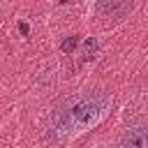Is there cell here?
<instances>
[{
	"mask_svg": "<svg viewBox=\"0 0 148 148\" xmlns=\"http://www.w3.org/2000/svg\"><path fill=\"white\" fill-rule=\"evenodd\" d=\"M146 146H148V125L139 123V125H132L120 136L116 148H146Z\"/></svg>",
	"mask_w": 148,
	"mask_h": 148,
	"instance_id": "3",
	"label": "cell"
},
{
	"mask_svg": "<svg viewBox=\"0 0 148 148\" xmlns=\"http://www.w3.org/2000/svg\"><path fill=\"white\" fill-rule=\"evenodd\" d=\"M79 44H81L79 35H69V37H65V39L60 42V51H62V53H74V51L79 49Z\"/></svg>",
	"mask_w": 148,
	"mask_h": 148,
	"instance_id": "6",
	"label": "cell"
},
{
	"mask_svg": "<svg viewBox=\"0 0 148 148\" xmlns=\"http://www.w3.org/2000/svg\"><path fill=\"white\" fill-rule=\"evenodd\" d=\"M134 9V2L127 0H97L92 5V12L102 18H123Z\"/></svg>",
	"mask_w": 148,
	"mask_h": 148,
	"instance_id": "2",
	"label": "cell"
},
{
	"mask_svg": "<svg viewBox=\"0 0 148 148\" xmlns=\"http://www.w3.org/2000/svg\"><path fill=\"white\" fill-rule=\"evenodd\" d=\"M111 113V99L104 92H88L79 97H69L58 104L49 120V141L67 143L88 130L97 127Z\"/></svg>",
	"mask_w": 148,
	"mask_h": 148,
	"instance_id": "1",
	"label": "cell"
},
{
	"mask_svg": "<svg viewBox=\"0 0 148 148\" xmlns=\"http://www.w3.org/2000/svg\"><path fill=\"white\" fill-rule=\"evenodd\" d=\"M18 32H21L23 37H28V35H30V25H28L25 21H18Z\"/></svg>",
	"mask_w": 148,
	"mask_h": 148,
	"instance_id": "7",
	"label": "cell"
},
{
	"mask_svg": "<svg viewBox=\"0 0 148 148\" xmlns=\"http://www.w3.org/2000/svg\"><path fill=\"white\" fill-rule=\"evenodd\" d=\"M58 81V65H46L39 74H37V86L44 90H51Z\"/></svg>",
	"mask_w": 148,
	"mask_h": 148,
	"instance_id": "4",
	"label": "cell"
},
{
	"mask_svg": "<svg viewBox=\"0 0 148 148\" xmlns=\"http://www.w3.org/2000/svg\"><path fill=\"white\" fill-rule=\"evenodd\" d=\"M99 53V39L97 37H86L83 39V60H92Z\"/></svg>",
	"mask_w": 148,
	"mask_h": 148,
	"instance_id": "5",
	"label": "cell"
}]
</instances>
